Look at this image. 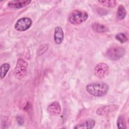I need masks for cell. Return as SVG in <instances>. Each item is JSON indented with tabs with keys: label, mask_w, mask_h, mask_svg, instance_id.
<instances>
[{
	"label": "cell",
	"mask_w": 129,
	"mask_h": 129,
	"mask_svg": "<svg viewBox=\"0 0 129 129\" xmlns=\"http://www.w3.org/2000/svg\"><path fill=\"white\" fill-rule=\"evenodd\" d=\"M86 89L91 95L101 97L107 93L109 86L104 82H95L88 84L86 87Z\"/></svg>",
	"instance_id": "6da1fadb"
},
{
	"label": "cell",
	"mask_w": 129,
	"mask_h": 129,
	"mask_svg": "<svg viewBox=\"0 0 129 129\" xmlns=\"http://www.w3.org/2000/svg\"><path fill=\"white\" fill-rule=\"evenodd\" d=\"M88 18V14L86 11L75 10L70 14L68 20L73 25H79L86 21Z\"/></svg>",
	"instance_id": "7a4b0ae2"
},
{
	"label": "cell",
	"mask_w": 129,
	"mask_h": 129,
	"mask_svg": "<svg viewBox=\"0 0 129 129\" xmlns=\"http://www.w3.org/2000/svg\"><path fill=\"white\" fill-rule=\"evenodd\" d=\"M28 63L24 59L19 58L14 71V76L19 79L23 78L27 74Z\"/></svg>",
	"instance_id": "3957f363"
},
{
	"label": "cell",
	"mask_w": 129,
	"mask_h": 129,
	"mask_svg": "<svg viewBox=\"0 0 129 129\" xmlns=\"http://www.w3.org/2000/svg\"><path fill=\"white\" fill-rule=\"evenodd\" d=\"M125 54V50L124 48L120 46L112 47L106 51V56L107 57L113 61H116L122 58Z\"/></svg>",
	"instance_id": "277c9868"
},
{
	"label": "cell",
	"mask_w": 129,
	"mask_h": 129,
	"mask_svg": "<svg viewBox=\"0 0 129 129\" xmlns=\"http://www.w3.org/2000/svg\"><path fill=\"white\" fill-rule=\"evenodd\" d=\"M94 75L99 79H103L106 77L109 73L108 65L104 62L98 63L94 69Z\"/></svg>",
	"instance_id": "5b68a950"
},
{
	"label": "cell",
	"mask_w": 129,
	"mask_h": 129,
	"mask_svg": "<svg viewBox=\"0 0 129 129\" xmlns=\"http://www.w3.org/2000/svg\"><path fill=\"white\" fill-rule=\"evenodd\" d=\"M32 21L28 17H24L19 19L15 23V29L18 31H24L28 30L31 26Z\"/></svg>",
	"instance_id": "8992f818"
},
{
	"label": "cell",
	"mask_w": 129,
	"mask_h": 129,
	"mask_svg": "<svg viewBox=\"0 0 129 129\" xmlns=\"http://www.w3.org/2000/svg\"><path fill=\"white\" fill-rule=\"evenodd\" d=\"M118 108V106L116 104L107 105L99 107L97 109L96 112L99 116H104L115 111Z\"/></svg>",
	"instance_id": "52a82bcc"
},
{
	"label": "cell",
	"mask_w": 129,
	"mask_h": 129,
	"mask_svg": "<svg viewBox=\"0 0 129 129\" xmlns=\"http://www.w3.org/2000/svg\"><path fill=\"white\" fill-rule=\"evenodd\" d=\"M47 112L51 115H58L61 113V106L58 102L54 101L48 106L47 108Z\"/></svg>",
	"instance_id": "ba28073f"
},
{
	"label": "cell",
	"mask_w": 129,
	"mask_h": 129,
	"mask_svg": "<svg viewBox=\"0 0 129 129\" xmlns=\"http://www.w3.org/2000/svg\"><path fill=\"white\" fill-rule=\"evenodd\" d=\"M31 2V1H12L8 3V6L10 8L20 9L28 5Z\"/></svg>",
	"instance_id": "9c48e42d"
},
{
	"label": "cell",
	"mask_w": 129,
	"mask_h": 129,
	"mask_svg": "<svg viewBox=\"0 0 129 129\" xmlns=\"http://www.w3.org/2000/svg\"><path fill=\"white\" fill-rule=\"evenodd\" d=\"M64 38V33L62 29L60 26H57L55 28L54 32V39L57 44H60L62 43Z\"/></svg>",
	"instance_id": "30bf717a"
},
{
	"label": "cell",
	"mask_w": 129,
	"mask_h": 129,
	"mask_svg": "<svg viewBox=\"0 0 129 129\" xmlns=\"http://www.w3.org/2000/svg\"><path fill=\"white\" fill-rule=\"evenodd\" d=\"M95 124V121L94 119H89L85 122L76 125L74 127V128H92Z\"/></svg>",
	"instance_id": "8fae6325"
},
{
	"label": "cell",
	"mask_w": 129,
	"mask_h": 129,
	"mask_svg": "<svg viewBox=\"0 0 129 129\" xmlns=\"http://www.w3.org/2000/svg\"><path fill=\"white\" fill-rule=\"evenodd\" d=\"M91 26L92 29L97 33H104L108 31V28L105 25L97 22H94Z\"/></svg>",
	"instance_id": "7c38bea8"
},
{
	"label": "cell",
	"mask_w": 129,
	"mask_h": 129,
	"mask_svg": "<svg viewBox=\"0 0 129 129\" xmlns=\"http://www.w3.org/2000/svg\"><path fill=\"white\" fill-rule=\"evenodd\" d=\"M126 10L124 6L121 5H119L118 7L116 13L117 19L119 20L123 19L126 16Z\"/></svg>",
	"instance_id": "4fadbf2b"
},
{
	"label": "cell",
	"mask_w": 129,
	"mask_h": 129,
	"mask_svg": "<svg viewBox=\"0 0 129 129\" xmlns=\"http://www.w3.org/2000/svg\"><path fill=\"white\" fill-rule=\"evenodd\" d=\"M10 68V65L8 63H5L0 67V76L1 79L5 78Z\"/></svg>",
	"instance_id": "5bb4252c"
},
{
	"label": "cell",
	"mask_w": 129,
	"mask_h": 129,
	"mask_svg": "<svg viewBox=\"0 0 129 129\" xmlns=\"http://www.w3.org/2000/svg\"><path fill=\"white\" fill-rule=\"evenodd\" d=\"M98 2L103 6L108 8H114L117 4L116 1H98Z\"/></svg>",
	"instance_id": "9a60e30c"
},
{
	"label": "cell",
	"mask_w": 129,
	"mask_h": 129,
	"mask_svg": "<svg viewBox=\"0 0 129 129\" xmlns=\"http://www.w3.org/2000/svg\"><path fill=\"white\" fill-rule=\"evenodd\" d=\"M115 39L121 43H123L128 41V38L123 33H118L115 35Z\"/></svg>",
	"instance_id": "2e32d148"
},
{
	"label": "cell",
	"mask_w": 129,
	"mask_h": 129,
	"mask_svg": "<svg viewBox=\"0 0 129 129\" xmlns=\"http://www.w3.org/2000/svg\"><path fill=\"white\" fill-rule=\"evenodd\" d=\"M117 125L118 128H126L125 120L122 115H119L117 120Z\"/></svg>",
	"instance_id": "e0dca14e"
},
{
	"label": "cell",
	"mask_w": 129,
	"mask_h": 129,
	"mask_svg": "<svg viewBox=\"0 0 129 129\" xmlns=\"http://www.w3.org/2000/svg\"><path fill=\"white\" fill-rule=\"evenodd\" d=\"M48 46L47 44H43L39 46L37 50V54L38 55H41L44 53L48 49Z\"/></svg>",
	"instance_id": "ac0fdd59"
},
{
	"label": "cell",
	"mask_w": 129,
	"mask_h": 129,
	"mask_svg": "<svg viewBox=\"0 0 129 129\" xmlns=\"http://www.w3.org/2000/svg\"><path fill=\"white\" fill-rule=\"evenodd\" d=\"M17 120L18 123L19 124L21 125V124H23V119L22 118V117H21V116H17Z\"/></svg>",
	"instance_id": "d6986e66"
}]
</instances>
